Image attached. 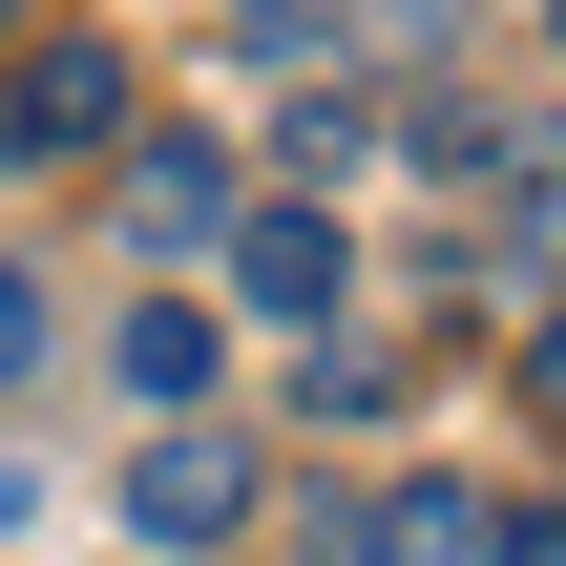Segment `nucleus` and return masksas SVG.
Masks as SVG:
<instances>
[{
	"mask_svg": "<svg viewBox=\"0 0 566 566\" xmlns=\"http://www.w3.org/2000/svg\"><path fill=\"white\" fill-rule=\"evenodd\" d=\"M105 126H126V42H84V21H42V42L0 63V147H21V168H84Z\"/></svg>",
	"mask_w": 566,
	"mask_h": 566,
	"instance_id": "1",
	"label": "nucleus"
},
{
	"mask_svg": "<svg viewBox=\"0 0 566 566\" xmlns=\"http://www.w3.org/2000/svg\"><path fill=\"white\" fill-rule=\"evenodd\" d=\"M231 294H252L273 336H315V315L357 294V252H336V210H315V189H294V210H231Z\"/></svg>",
	"mask_w": 566,
	"mask_h": 566,
	"instance_id": "2",
	"label": "nucleus"
},
{
	"mask_svg": "<svg viewBox=\"0 0 566 566\" xmlns=\"http://www.w3.org/2000/svg\"><path fill=\"white\" fill-rule=\"evenodd\" d=\"M252 525V462L210 441V420H168L147 462H126V546H231Z\"/></svg>",
	"mask_w": 566,
	"mask_h": 566,
	"instance_id": "3",
	"label": "nucleus"
},
{
	"mask_svg": "<svg viewBox=\"0 0 566 566\" xmlns=\"http://www.w3.org/2000/svg\"><path fill=\"white\" fill-rule=\"evenodd\" d=\"M126 231H147V252H231V168H210V147H147V168H126Z\"/></svg>",
	"mask_w": 566,
	"mask_h": 566,
	"instance_id": "4",
	"label": "nucleus"
},
{
	"mask_svg": "<svg viewBox=\"0 0 566 566\" xmlns=\"http://www.w3.org/2000/svg\"><path fill=\"white\" fill-rule=\"evenodd\" d=\"M357 566H483V483H378Z\"/></svg>",
	"mask_w": 566,
	"mask_h": 566,
	"instance_id": "5",
	"label": "nucleus"
},
{
	"mask_svg": "<svg viewBox=\"0 0 566 566\" xmlns=\"http://www.w3.org/2000/svg\"><path fill=\"white\" fill-rule=\"evenodd\" d=\"M483 273H566V147H525L483 189Z\"/></svg>",
	"mask_w": 566,
	"mask_h": 566,
	"instance_id": "6",
	"label": "nucleus"
},
{
	"mask_svg": "<svg viewBox=\"0 0 566 566\" xmlns=\"http://www.w3.org/2000/svg\"><path fill=\"white\" fill-rule=\"evenodd\" d=\"M126 378L189 420V399H210V315H189V294H147V315H126Z\"/></svg>",
	"mask_w": 566,
	"mask_h": 566,
	"instance_id": "7",
	"label": "nucleus"
},
{
	"mask_svg": "<svg viewBox=\"0 0 566 566\" xmlns=\"http://www.w3.org/2000/svg\"><path fill=\"white\" fill-rule=\"evenodd\" d=\"M483 566H566V525L546 504H483Z\"/></svg>",
	"mask_w": 566,
	"mask_h": 566,
	"instance_id": "8",
	"label": "nucleus"
},
{
	"mask_svg": "<svg viewBox=\"0 0 566 566\" xmlns=\"http://www.w3.org/2000/svg\"><path fill=\"white\" fill-rule=\"evenodd\" d=\"M21 357H42V273L0 252V378H21Z\"/></svg>",
	"mask_w": 566,
	"mask_h": 566,
	"instance_id": "9",
	"label": "nucleus"
},
{
	"mask_svg": "<svg viewBox=\"0 0 566 566\" xmlns=\"http://www.w3.org/2000/svg\"><path fill=\"white\" fill-rule=\"evenodd\" d=\"M525 399H546V420H566V315H546V336H525Z\"/></svg>",
	"mask_w": 566,
	"mask_h": 566,
	"instance_id": "10",
	"label": "nucleus"
},
{
	"mask_svg": "<svg viewBox=\"0 0 566 566\" xmlns=\"http://www.w3.org/2000/svg\"><path fill=\"white\" fill-rule=\"evenodd\" d=\"M0 21H21V0H0Z\"/></svg>",
	"mask_w": 566,
	"mask_h": 566,
	"instance_id": "11",
	"label": "nucleus"
}]
</instances>
